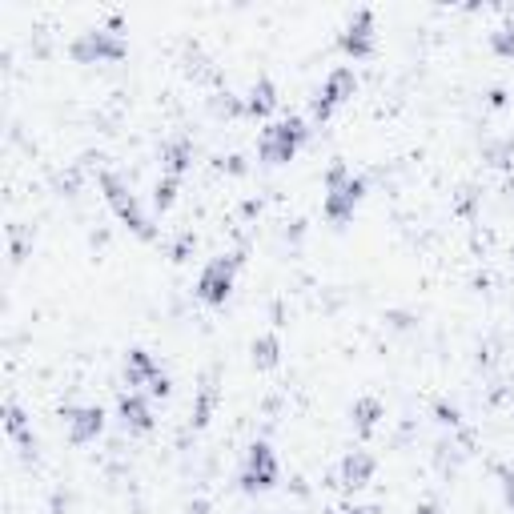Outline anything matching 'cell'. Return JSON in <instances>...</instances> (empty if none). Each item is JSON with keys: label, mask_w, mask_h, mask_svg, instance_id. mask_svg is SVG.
Here are the masks:
<instances>
[{"label": "cell", "mask_w": 514, "mask_h": 514, "mask_svg": "<svg viewBox=\"0 0 514 514\" xmlns=\"http://www.w3.org/2000/svg\"><path fill=\"white\" fill-rule=\"evenodd\" d=\"M374 470H378V458H374L370 450H350V454L342 458V466H338V482H342L346 490H362V486L374 478Z\"/></svg>", "instance_id": "14"}, {"label": "cell", "mask_w": 514, "mask_h": 514, "mask_svg": "<svg viewBox=\"0 0 514 514\" xmlns=\"http://www.w3.org/2000/svg\"><path fill=\"white\" fill-rule=\"evenodd\" d=\"M498 478H502V498H506V506H514V470L498 466Z\"/></svg>", "instance_id": "25"}, {"label": "cell", "mask_w": 514, "mask_h": 514, "mask_svg": "<svg viewBox=\"0 0 514 514\" xmlns=\"http://www.w3.org/2000/svg\"><path fill=\"white\" fill-rule=\"evenodd\" d=\"M185 514H209V502L205 498H193V502H185Z\"/></svg>", "instance_id": "26"}, {"label": "cell", "mask_w": 514, "mask_h": 514, "mask_svg": "<svg viewBox=\"0 0 514 514\" xmlns=\"http://www.w3.org/2000/svg\"><path fill=\"white\" fill-rule=\"evenodd\" d=\"M193 245H197V237H193V233L185 229V233H181V237L173 241V249H169V253H173V262H185V253H189Z\"/></svg>", "instance_id": "24"}, {"label": "cell", "mask_w": 514, "mask_h": 514, "mask_svg": "<svg viewBox=\"0 0 514 514\" xmlns=\"http://www.w3.org/2000/svg\"><path fill=\"white\" fill-rule=\"evenodd\" d=\"M434 414H438V422H442V426H450V430H462V414H458V406H446V402H438V406H434Z\"/></svg>", "instance_id": "23"}, {"label": "cell", "mask_w": 514, "mask_h": 514, "mask_svg": "<svg viewBox=\"0 0 514 514\" xmlns=\"http://www.w3.org/2000/svg\"><path fill=\"white\" fill-rule=\"evenodd\" d=\"M414 514H442V510H438L434 502H418V506H414Z\"/></svg>", "instance_id": "28"}, {"label": "cell", "mask_w": 514, "mask_h": 514, "mask_svg": "<svg viewBox=\"0 0 514 514\" xmlns=\"http://www.w3.org/2000/svg\"><path fill=\"white\" fill-rule=\"evenodd\" d=\"M181 181H185V177H169V173L157 177V185H153V209H157V213H169V209L177 205Z\"/></svg>", "instance_id": "19"}, {"label": "cell", "mask_w": 514, "mask_h": 514, "mask_svg": "<svg viewBox=\"0 0 514 514\" xmlns=\"http://www.w3.org/2000/svg\"><path fill=\"white\" fill-rule=\"evenodd\" d=\"M65 510H69V494L57 490V494H53V514H65Z\"/></svg>", "instance_id": "27"}, {"label": "cell", "mask_w": 514, "mask_h": 514, "mask_svg": "<svg viewBox=\"0 0 514 514\" xmlns=\"http://www.w3.org/2000/svg\"><path fill=\"white\" fill-rule=\"evenodd\" d=\"M249 362H253V370H278V362H282V338L274 330L257 334L249 342Z\"/></svg>", "instance_id": "17"}, {"label": "cell", "mask_w": 514, "mask_h": 514, "mask_svg": "<svg viewBox=\"0 0 514 514\" xmlns=\"http://www.w3.org/2000/svg\"><path fill=\"white\" fill-rule=\"evenodd\" d=\"M490 49L498 53V57H506V61H514V13L490 33Z\"/></svg>", "instance_id": "20"}, {"label": "cell", "mask_w": 514, "mask_h": 514, "mask_svg": "<svg viewBox=\"0 0 514 514\" xmlns=\"http://www.w3.org/2000/svg\"><path fill=\"white\" fill-rule=\"evenodd\" d=\"M310 129L302 117H282V121H270L257 137V161L262 165H286L298 157V149L306 145Z\"/></svg>", "instance_id": "4"}, {"label": "cell", "mask_w": 514, "mask_h": 514, "mask_svg": "<svg viewBox=\"0 0 514 514\" xmlns=\"http://www.w3.org/2000/svg\"><path fill=\"white\" fill-rule=\"evenodd\" d=\"M97 185H101V193H105V205L121 217V225H129L141 241H157V225L149 221V213L141 209V201H137V193L113 173V169H101L97 173Z\"/></svg>", "instance_id": "3"}, {"label": "cell", "mask_w": 514, "mask_h": 514, "mask_svg": "<svg viewBox=\"0 0 514 514\" xmlns=\"http://www.w3.org/2000/svg\"><path fill=\"white\" fill-rule=\"evenodd\" d=\"M161 374H165V370H161V362H157L149 350H129V354H125V386H129V390H141V394H145Z\"/></svg>", "instance_id": "12"}, {"label": "cell", "mask_w": 514, "mask_h": 514, "mask_svg": "<svg viewBox=\"0 0 514 514\" xmlns=\"http://www.w3.org/2000/svg\"><path fill=\"white\" fill-rule=\"evenodd\" d=\"M5 434L13 438V446L21 450V458H25V462H29V458H37L41 442H37V434H33L29 414H25L17 402H5Z\"/></svg>", "instance_id": "11"}, {"label": "cell", "mask_w": 514, "mask_h": 514, "mask_svg": "<svg viewBox=\"0 0 514 514\" xmlns=\"http://www.w3.org/2000/svg\"><path fill=\"white\" fill-rule=\"evenodd\" d=\"M326 197H322V217L330 221V225H350L354 221V213H358V205H362V197H366V181L346 165V161H334L330 169H326Z\"/></svg>", "instance_id": "1"}, {"label": "cell", "mask_w": 514, "mask_h": 514, "mask_svg": "<svg viewBox=\"0 0 514 514\" xmlns=\"http://www.w3.org/2000/svg\"><path fill=\"white\" fill-rule=\"evenodd\" d=\"M358 93V73L350 69V65H338V69H330L326 73V81H322V89H318V97H314V105H310V117L318 121V125H326L350 97Z\"/></svg>", "instance_id": "7"}, {"label": "cell", "mask_w": 514, "mask_h": 514, "mask_svg": "<svg viewBox=\"0 0 514 514\" xmlns=\"http://www.w3.org/2000/svg\"><path fill=\"white\" fill-rule=\"evenodd\" d=\"M510 157H514V137H502V141L486 145V161L490 165H510Z\"/></svg>", "instance_id": "22"}, {"label": "cell", "mask_w": 514, "mask_h": 514, "mask_svg": "<svg viewBox=\"0 0 514 514\" xmlns=\"http://www.w3.org/2000/svg\"><path fill=\"white\" fill-rule=\"evenodd\" d=\"M241 490L245 494H266L282 482V462H278V450L270 442H253L249 454H245V466L237 474Z\"/></svg>", "instance_id": "6"}, {"label": "cell", "mask_w": 514, "mask_h": 514, "mask_svg": "<svg viewBox=\"0 0 514 514\" xmlns=\"http://www.w3.org/2000/svg\"><path fill=\"white\" fill-rule=\"evenodd\" d=\"M209 109L217 117H245V97H233V93H213L209 97Z\"/></svg>", "instance_id": "21"}, {"label": "cell", "mask_w": 514, "mask_h": 514, "mask_svg": "<svg viewBox=\"0 0 514 514\" xmlns=\"http://www.w3.org/2000/svg\"><path fill=\"white\" fill-rule=\"evenodd\" d=\"M241 262H245V253H225V257H213V262H205L201 274H197V286H193L197 302H205V306H225L229 294H233V282H237Z\"/></svg>", "instance_id": "5"}, {"label": "cell", "mask_w": 514, "mask_h": 514, "mask_svg": "<svg viewBox=\"0 0 514 514\" xmlns=\"http://www.w3.org/2000/svg\"><path fill=\"white\" fill-rule=\"evenodd\" d=\"M338 45H342V53H346L350 61H366V57H374V49H378V25H374V9H358V13H354L346 25H342Z\"/></svg>", "instance_id": "8"}, {"label": "cell", "mask_w": 514, "mask_h": 514, "mask_svg": "<svg viewBox=\"0 0 514 514\" xmlns=\"http://www.w3.org/2000/svg\"><path fill=\"white\" fill-rule=\"evenodd\" d=\"M382 418H386V406H382V398H374V394H362V398H354V406H350V426H354V434L366 442L378 426H382Z\"/></svg>", "instance_id": "15"}, {"label": "cell", "mask_w": 514, "mask_h": 514, "mask_svg": "<svg viewBox=\"0 0 514 514\" xmlns=\"http://www.w3.org/2000/svg\"><path fill=\"white\" fill-rule=\"evenodd\" d=\"M278 109V89H274V81H257L249 93H245V117H257V121H266L270 113Z\"/></svg>", "instance_id": "18"}, {"label": "cell", "mask_w": 514, "mask_h": 514, "mask_svg": "<svg viewBox=\"0 0 514 514\" xmlns=\"http://www.w3.org/2000/svg\"><path fill=\"white\" fill-rule=\"evenodd\" d=\"M217 378H221V370L213 366V370L201 378V386L193 390V406H189V426H193V430H205L209 418H213V410H217Z\"/></svg>", "instance_id": "13"}, {"label": "cell", "mask_w": 514, "mask_h": 514, "mask_svg": "<svg viewBox=\"0 0 514 514\" xmlns=\"http://www.w3.org/2000/svg\"><path fill=\"white\" fill-rule=\"evenodd\" d=\"M193 165V141L189 137H173L161 145V173L169 177H185Z\"/></svg>", "instance_id": "16"}, {"label": "cell", "mask_w": 514, "mask_h": 514, "mask_svg": "<svg viewBox=\"0 0 514 514\" xmlns=\"http://www.w3.org/2000/svg\"><path fill=\"white\" fill-rule=\"evenodd\" d=\"M117 418H121V426H125L129 434H149V430H153V398H149V394H141V390L121 394V402H117Z\"/></svg>", "instance_id": "10"}, {"label": "cell", "mask_w": 514, "mask_h": 514, "mask_svg": "<svg viewBox=\"0 0 514 514\" xmlns=\"http://www.w3.org/2000/svg\"><path fill=\"white\" fill-rule=\"evenodd\" d=\"M121 17H113L109 25H97V29H85L69 41V57L77 65H117L129 57V41L121 37Z\"/></svg>", "instance_id": "2"}, {"label": "cell", "mask_w": 514, "mask_h": 514, "mask_svg": "<svg viewBox=\"0 0 514 514\" xmlns=\"http://www.w3.org/2000/svg\"><path fill=\"white\" fill-rule=\"evenodd\" d=\"M350 514H382V510H378V506H354Z\"/></svg>", "instance_id": "29"}, {"label": "cell", "mask_w": 514, "mask_h": 514, "mask_svg": "<svg viewBox=\"0 0 514 514\" xmlns=\"http://www.w3.org/2000/svg\"><path fill=\"white\" fill-rule=\"evenodd\" d=\"M61 418H65V434H69L73 446H89L105 430V410L101 406H65Z\"/></svg>", "instance_id": "9"}]
</instances>
